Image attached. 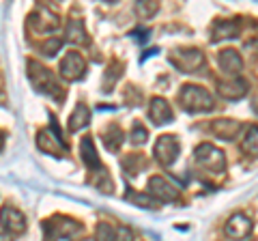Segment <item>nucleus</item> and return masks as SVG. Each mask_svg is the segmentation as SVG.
<instances>
[{
  "label": "nucleus",
  "instance_id": "f257e3e1",
  "mask_svg": "<svg viewBox=\"0 0 258 241\" xmlns=\"http://www.w3.org/2000/svg\"><path fill=\"white\" fill-rule=\"evenodd\" d=\"M28 78H30V84L37 88L39 93H45V95H50V97H54L56 101H60L64 97V93H62V88L58 86V82H56V78L54 74L47 67H43L41 63H37V61H28Z\"/></svg>",
  "mask_w": 258,
  "mask_h": 241
},
{
  "label": "nucleus",
  "instance_id": "f03ea898",
  "mask_svg": "<svg viewBox=\"0 0 258 241\" xmlns=\"http://www.w3.org/2000/svg\"><path fill=\"white\" fill-rule=\"evenodd\" d=\"M179 103L183 106V110H187V112H209L215 106L213 95L209 93L207 88L196 86V84H185L181 88Z\"/></svg>",
  "mask_w": 258,
  "mask_h": 241
},
{
  "label": "nucleus",
  "instance_id": "7ed1b4c3",
  "mask_svg": "<svg viewBox=\"0 0 258 241\" xmlns=\"http://www.w3.org/2000/svg\"><path fill=\"white\" fill-rule=\"evenodd\" d=\"M194 162H196L198 168H203V170L211 172V174H224V170H226L224 151L209 142H203L196 147V151H194Z\"/></svg>",
  "mask_w": 258,
  "mask_h": 241
},
{
  "label": "nucleus",
  "instance_id": "20e7f679",
  "mask_svg": "<svg viewBox=\"0 0 258 241\" xmlns=\"http://www.w3.org/2000/svg\"><path fill=\"white\" fill-rule=\"evenodd\" d=\"M52 118V125H50V130H43V132H39L37 136V147L43 151V153L47 155H54V157H60L67 153V144H64L62 140V134L58 130V125H56V118Z\"/></svg>",
  "mask_w": 258,
  "mask_h": 241
},
{
  "label": "nucleus",
  "instance_id": "39448f33",
  "mask_svg": "<svg viewBox=\"0 0 258 241\" xmlns=\"http://www.w3.org/2000/svg\"><path fill=\"white\" fill-rule=\"evenodd\" d=\"M172 63L183 74H194V71H198L205 65V54L198 47H181V50L172 54Z\"/></svg>",
  "mask_w": 258,
  "mask_h": 241
},
{
  "label": "nucleus",
  "instance_id": "423d86ee",
  "mask_svg": "<svg viewBox=\"0 0 258 241\" xmlns=\"http://www.w3.org/2000/svg\"><path fill=\"white\" fill-rule=\"evenodd\" d=\"M179 151H181V144L179 140L174 138V136L166 134V136H159L155 147H153V155H155V159L161 164V166H172L176 162V157H179Z\"/></svg>",
  "mask_w": 258,
  "mask_h": 241
},
{
  "label": "nucleus",
  "instance_id": "0eeeda50",
  "mask_svg": "<svg viewBox=\"0 0 258 241\" xmlns=\"http://www.w3.org/2000/svg\"><path fill=\"white\" fill-rule=\"evenodd\" d=\"M147 194H151L161 205V203H174V200H179L181 192L176 186H172V181H168L166 176L155 174V176L149 179V192Z\"/></svg>",
  "mask_w": 258,
  "mask_h": 241
},
{
  "label": "nucleus",
  "instance_id": "6e6552de",
  "mask_svg": "<svg viewBox=\"0 0 258 241\" xmlns=\"http://www.w3.org/2000/svg\"><path fill=\"white\" fill-rule=\"evenodd\" d=\"M58 71H60V76L67 80V82H78V80H82L84 74H86V61L82 58V54L67 52L62 56Z\"/></svg>",
  "mask_w": 258,
  "mask_h": 241
},
{
  "label": "nucleus",
  "instance_id": "1a4fd4ad",
  "mask_svg": "<svg viewBox=\"0 0 258 241\" xmlns=\"http://www.w3.org/2000/svg\"><path fill=\"white\" fill-rule=\"evenodd\" d=\"M41 226L45 230V235L54 237V239H58V237H69L71 239V235H76V232L80 230V224L76 220H71V218H64V215H54V218L45 220Z\"/></svg>",
  "mask_w": 258,
  "mask_h": 241
},
{
  "label": "nucleus",
  "instance_id": "9d476101",
  "mask_svg": "<svg viewBox=\"0 0 258 241\" xmlns=\"http://www.w3.org/2000/svg\"><path fill=\"white\" fill-rule=\"evenodd\" d=\"M0 226L9 232V235H22L26 230V218H24V213L20 209L5 205L0 209Z\"/></svg>",
  "mask_w": 258,
  "mask_h": 241
},
{
  "label": "nucleus",
  "instance_id": "9b49d317",
  "mask_svg": "<svg viewBox=\"0 0 258 241\" xmlns=\"http://www.w3.org/2000/svg\"><path fill=\"white\" fill-rule=\"evenodd\" d=\"M224 230H226V235H228L232 241H243V239H247L249 235H252L254 222L249 220L245 213H235L232 218H228Z\"/></svg>",
  "mask_w": 258,
  "mask_h": 241
},
{
  "label": "nucleus",
  "instance_id": "f8f14e48",
  "mask_svg": "<svg viewBox=\"0 0 258 241\" xmlns=\"http://www.w3.org/2000/svg\"><path fill=\"white\" fill-rule=\"evenodd\" d=\"M30 26L39 30V33H54V30L60 26V22H58V15L52 13L50 9L37 7V9L30 13Z\"/></svg>",
  "mask_w": 258,
  "mask_h": 241
},
{
  "label": "nucleus",
  "instance_id": "ddd939ff",
  "mask_svg": "<svg viewBox=\"0 0 258 241\" xmlns=\"http://www.w3.org/2000/svg\"><path fill=\"white\" fill-rule=\"evenodd\" d=\"M215 88H217V93L228 101H237L247 95V82L241 78H230V80H226V82L224 80H217Z\"/></svg>",
  "mask_w": 258,
  "mask_h": 241
},
{
  "label": "nucleus",
  "instance_id": "4468645a",
  "mask_svg": "<svg viewBox=\"0 0 258 241\" xmlns=\"http://www.w3.org/2000/svg\"><path fill=\"white\" fill-rule=\"evenodd\" d=\"M217 65H220V69L226 76L239 78L241 69H243V58H241V54L237 50H230L228 47V50H222L217 54Z\"/></svg>",
  "mask_w": 258,
  "mask_h": 241
},
{
  "label": "nucleus",
  "instance_id": "2eb2a0df",
  "mask_svg": "<svg viewBox=\"0 0 258 241\" xmlns=\"http://www.w3.org/2000/svg\"><path fill=\"white\" fill-rule=\"evenodd\" d=\"M149 118L153 120V125H168L172 123L174 112L164 97H153L149 103Z\"/></svg>",
  "mask_w": 258,
  "mask_h": 241
},
{
  "label": "nucleus",
  "instance_id": "dca6fc26",
  "mask_svg": "<svg viewBox=\"0 0 258 241\" xmlns=\"http://www.w3.org/2000/svg\"><path fill=\"white\" fill-rule=\"evenodd\" d=\"M241 132V123L232 118H220L211 123V134L220 140H235L237 134Z\"/></svg>",
  "mask_w": 258,
  "mask_h": 241
},
{
  "label": "nucleus",
  "instance_id": "f3484780",
  "mask_svg": "<svg viewBox=\"0 0 258 241\" xmlns=\"http://www.w3.org/2000/svg\"><path fill=\"white\" fill-rule=\"evenodd\" d=\"M239 22L237 20H217L211 28L213 41H222V39H237L239 37Z\"/></svg>",
  "mask_w": 258,
  "mask_h": 241
},
{
  "label": "nucleus",
  "instance_id": "a211bd4d",
  "mask_svg": "<svg viewBox=\"0 0 258 241\" xmlns=\"http://www.w3.org/2000/svg\"><path fill=\"white\" fill-rule=\"evenodd\" d=\"M80 155H82V162L86 164V168L91 170H101V162H99V155H97V149H95V142L91 136H86L80 142Z\"/></svg>",
  "mask_w": 258,
  "mask_h": 241
},
{
  "label": "nucleus",
  "instance_id": "6ab92c4d",
  "mask_svg": "<svg viewBox=\"0 0 258 241\" xmlns=\"http://www.w3.org/2000/svg\"><path fill=\"white\" fill-rule=\"evenodd\" d=\"M64 35H67V41H71V43H78V45L88 43V35H86V28H84L82 20H69Z\"/></svg>",
  "mask_w": 258,
  "mask_h": 241
},
{
  "label": "nucleus",
  "instance_id": "aec40b11",
  "mask_svg": "<svg viewBox=\"0 0 258 241\" xmlns=\"http://www.w3.org/2000/svg\"><path fill=\"white\" fill-rule=\"evenodd\" d=\"M91 123V110L84 103H78V108L74 110V114L69 118V132H80Z\"/></svg>",
  "mask_w": 258,
  "mask_h": 241
},
{
  "label": "nucleus",
  "instance_id": "412c9836",
  "mask_svg": "<svg viewBox=\"0 0 258 241\" xmlns=\"http://www.w3.org/2000/svg\"><path fill=\"white\" fill-rule=\"evenodd\" d=\"M123 140H125V136H123V132H120L118 125H108L106 127V132H103V144H106V149L110 151V153L118 151Z\"/></svg>",
  "mask_w": 258,
  "mask_h": 241
},
{
  "label": "nucleus",
  "instance_id": "4be33fe9",
  "mask_svg": "<svg viewBox=\"0 0 258 241\" xmlns=\"http://www.w3.org/2000/svg\"><path fill=\"white\" fill-rule=\"evenodd\" d=\"M125 198L129 200V203L138 205V207H142V209H157V207H159L157 200L153 198L151 194H147V192H134V190H129L127 194H125Z\"/></svg>",
  "mask_w": 258,
  "mask_h": 241
},
{
  "label": "nucleus",
  "instance_id": "5701e85b",
  "mask_svg": "<svg viewBox=\"0 0 258 241\" xmlns=\"http://www.w3.org/2000/svg\"><path fill=\"white\" fill-rule=\"evenodd\" d=\"M120 74H123V65L120 63H114V65H110L106 69V76H103V93H110L112 86H114V82L120 78Z\"/></svg>",
  "mask_w": 258,
  "mask_h": 241
},
{
  "label": "nucleus",
  "instance_id": "b1692460",
  "mask_svg": "<svg viewBox=\"0 0 258 241\" xmlns=\"http://www.w3.org/2000/svg\"><path fill=\"white\" fill-rule=\"evenodd\" d=\"M241 147H243L245 155H252V157L258 155V130H256V125L249 127V132L245 134V140H243Z\"/></svg>",
  "mask_w": 258,
  "mask_h": 241
},
{
  "label": "nucleus",
  "instance_id": "393cba45",
  "mask_svg": "<svg viewBox=\"0 0 258 241\" xmlns=\"http://www.w3.org/2000/svg\"><path fill=\"white\" fill-rule=\"evenodd\" d=\"M159 11V3H136V15H138L140 20H151L153 15Z\"/></svg>",
  "mask_w": 258,
  "mask_h": 241
},
{
  "label": "nucleus",
  "instance_id": "a878e982",
  "mask_svg": "<svg viewBox=\"0 0 258 241\" xmlns=\"http://www.w3.org/2000/svg\"><path fill=\"white\" fill-rule=\"evenodd\" d=\"M95 241H116V230L112 226H108V224H99Z\"/></svg>",
  "mask_w": 258,
  "mask_h": 241
},
{
  "label": "nucleus",
  "instance_id": "bb28decb",
  "mask_svg": "<svg viewBox=\"0 0 258 241\" xmlns=\"http://www.w3.org/2000/svg\"><path fill=\"white\" fill-rule=\"evenodd\" d=\"M60 45H62V39L60 37H50L43 43V54L45 56H56V54H58V50H60Z\"/></svg>",
  "mask_w": 258,
  "mask_h": 241
},
{
  "label": "nucleus",
  "instance_id": "cd10ccee",
  "mask_svg": "<svg viewBox=\"0 0 258 241\" xmlns=\"http://www.w3.org/2000/svg\"><path fill=\"white\" fill-rule=\"evenodd\" d=\"M95 186L99 188L101 192H106V194H108V192H112V181H110V176H108V172L103 170V168L99 170V174H97V179H95Z\"/></svg>",
  "mask_w": 258,
  "mask_h": 241
},
{
  "label": "nucleus",
  "instance_id": "c85d7f7f",
  "mask_svg": "<svg viewBox=\"0 0 258 241\" xmlns=\"http://www.w3.org/2000/svg\"><path fill=\"white\" fill-rule=\"evenodd\" d=\"M147 138H149V132L144 130L140 123H136V125H134V130H132V136H129V140H132L134 144H142Z\"/></svg>",
  "mask_w": 258,
  "mask_h": 241
},
{
  "label": "nucleus",
  "instance_id": "c756f323",
  "mask_svg": "<svg viewBox=\"0 0 258 241\" xmlns=\"http://www.w3.org/2000/svg\"><path fill=\"white\" fill-rule=\"evenodd\" d=\"M116 241H134V232H132V228H127V226L116 228Z\"/></svg>",
  "mask_w": 258,
  "mask_h": 241
},
{
  "label": "nucleus",
  "instance_id": "7c9ffc66",
  "mask_svg": "<svg viewBox=\"0 0 258 241\" xmlns=\"http://www.w3.org/2000/svg\"><path fill=\"white\" fill-rule=\"evenodd\" d=\"M132 37L136 39V41H147V39H149V30H134V33H132Z\"/></svg>",
  "mask_w": 258,
  "mask_h": 241
},
{
  "label": "nucleus",
  "instance_id": "2f4dec72",
  "mask_svg": "<svg viewBox=\"0 0 258 241\" xmlns=\"http://www.w3.org/2000/svg\"><path fill=\"white\" fill-rule=\"evenodd\" d=\"M3 144H5V134L0 132V149H3Z\"/></svg>",
  "mask_w": 258,
  "mask_h": 241
},
{
  "label": "nucleus",
  "instance_id": "473e14b6",
  "mask_svg": "<svg viewBox=\"0 0 258 241\" xmlns=\"http://www.w3.org/2000/svg\"><path fill=\"white\" fill-rule=\"evenodd\" d=\"M0 241H11V237L9 235H0Z\"/></svg>",
  "mask_w": 258,
  "mask_h": 241
},
{
  "label": "nucleus",
  "instance_id": "72a5a7b5",
  "mask_svg": "<svg viewBox=\"0 0 258 241\" xmlns=\"http://www.w3.org/2000/svg\"><path fill=\"white\" fill-rule=\"evenodd\" d=\"M54 241H71L69 237H58V239H54Z\"/></svg>",
  "mask_w": 258,
  "mask_h": 241
},
{
  "label": "nucleus",
  "instance_id": "f704fd0d",
  "mask_svg": "<svg viewBox=\"0 0 258 241\" xmlns=\"http://www.w3.org/2000/svg\"><path fill=\"white\" fill-rule=\"evenodd\" d=\"M84 241H95V237H88V239H84Z\"/></svg>",
  "mask_w": 258,
  "mask_h": 241
}]
</instances>
